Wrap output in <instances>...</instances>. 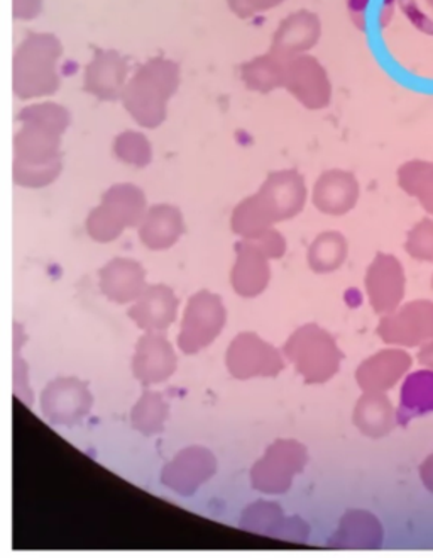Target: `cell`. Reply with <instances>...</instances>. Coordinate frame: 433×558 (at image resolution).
<instances>
[{"mask_svg":"<svg viewBox=\"0 0 433 558\" xmlns=\"http://www.w3.org/2000/svg\"><path fill=\"white\" fill-rule=\"evenodd\" d=\"M216 459L203 447H188L164 466L161 482L183 497H190L213 477Z\"/></svg>","mask_w":433,"mask_h":558,"instance_id":"7c38bea8","label":"cell"},{"mask_svg":"<svg viewBox=\"0 0 433 558\" xmlns=\"http://www.w3.org/2000/svg\"><path fill=\"white\" fill-rule=\"evenodd\" d=\"M285 0H227L228 9H231L240 20H249L259 12L270 11L283 4Z\"/></svg>","mask_w":433,"mask_h":558,"instance_id":"8d00e7d4","label":"cell"},{"mask_svg":"<svg viewBox=\"0 0 433 558\" xmlns=\"http://www.w3.org/2000/svg\"><path fill=\"white\" fill-rule=\"evenodd\" d=\"M322 35V23L316 12L297 11L277 26L271 50L292 58L317 47Z\"/></svg>","mask_w":433,"mask_h":558,"instance_id":"7402d4cb","label":"cell"},{"mask_svg":"<svg viewBox=\"0 0 433 558\" xmlns=\"http://www.w3.org/2000/svg\"><path fill=\"white\" fill-rule=\"evenodd\" d=\"M378 335L388 344L419 347L433 340L432 301H413L393 313L384 314L378 326Z\"/></svg>","mask_w":433,"mask_h":558,"instance_id":"ba28073f","label":"cell"},{"mask_svg":"<svg viewBox=\"0 0 433 558\" xmlns=\"http://www.w3.org/2000/svg\"><path fill=\"white\" fill-rule=\"evenodd\" d=\"M225 364L239 380L276 377L285 368L282 353L256 333L237 335L228 347Z\"/></svg>","mask_w":433,"mask_h":558,"instance_id":"52a82bcc","label":"cell"},{"mask_svg":"<svg viewBox=\"0 0 433 558\" xmlns=\"http://www.w3.org/2000/svg\"><path fill=\"white\" fill-rule=\"evenodd\" d=\"M285 88L308 111L327 108L332 100V84L327 70L317 58L297 54L288 58Z\"/></svg>","mask_w":433,"mask_h":558,"instance_id":"9c48e42d","label":"cell"},{"mask_svg":"<svg viewBox=\"0 0 433 558\" xmlns=\"http://www.w3.org/2000/svg\"><path fill=\"white\" fill-rule=\"evenodd\" d=\"M14 138V160L50 161L61 157L63 134L36 123H21Z\"/></svg>","mask_w":433,"mask_h":558,"instance_id":"484cf974","label":"cell"},{"mask_svg":"<svg viewBox=\"0 0 433 558\" xmlns=\"http://www.w3.org/2000/svg\"><path fill=\"white\" fill-rule=\"evenodd\" d=\"M20 123H36L65 134L72 124V116L66 108L57 102L30 104L17 114Z\"/></svg>","mask_w":433,"mask_h":558,"instance_id":"836d02e7","label":"cell"},{"mask_svg":"<svg viewBox=\"0 0 433 558\" xmlns=\"http://www.w3.org/2000/svg\"><path fill=\"white\" fill-rule=\"evenodd\" d=\"M63 47L50 33H30L21 43L12 63V88L17 99L30 100L53 96L60 88V63Z\"/></svg>","mask_w":433,"mask_h":558,"instance_id":"3957f363","label":"cell"},{"mask_svg":"<svg viewBox=\"0 0 433 558\" xmlns=\"http://www.w3.org/2000/svg\"><path fill=\"white\" fill-rule=\"evenodd\" d=\"M42 0H14V17L20 21L36 20L41 14Z\"/></svg>","mask_w":433,"mask_h":558,"instance_id":"60d3db41","label":"cell"},{"mask_svg":"<svg viewBox=\"0 0 433 558\" xmlns=\"http://www.w3.org/2000/svg\"><path fill=\"white\" fill-rule=\"evenodd\" d=\"M127 75L126 58L115 50H99L85 69L84 90L102 102H115L126 90Z\"/></svg>","mask_w":433,"mask_h":558,"instance_id":"4fadbf2b","label":"cell"},{"mask_svg":"<svg viewBox=\"0 0 433 558\" xmlns=\"http://www.w3.org/2000/svg\"><path fill=\"white\" fill-rule=\"evenodd\" d=\"M180 82L178 63L166 58H151L127 82L122 104L139 126L157 130L166 121L168 102L178 93Z\"/></svg>","mask_w":433,"mask_h":558,"instance_id":"7a4b0ae2","label":"cell"},{"mask_svg":"<svg viewBox=\"0 0 433 558\" xmlns=\"http://www.w3.org/2000/svg\"><path fill=\"white\" fill-rule=\"evenodd\" d=\"M307 184L297 170L270 173L255 195L237 204L232 213L231 228L244 240H256L273 230L276 222L288 221L304 210Z\"/></svg>","mask_w":433,"mask_h":558,"instance_id":"6da1fadb","label":"cell"},{"mask_svg":"<svg viewBox=\"0 0 433 558\" xmlns=\"http://www.w3.org/2000/svg\"><path fill=\"white\" fill-rule=\"evenodd\" d=\"M114 155L122 163L146 169L152 161V145L145 134L127 130L115 138Z\"/></svg>","mask_w":433,"mask_h":558,"instance_id":"d6a6232c","label":"cell"},{"mask_svg":"<svg viewBox=\"0 0 433 558\" xmlns=\"http://www.w3.org/2000/svg\"><path fill=\"white\" fill-rule=\"evenodd\" d=\"M349 245L338 231H325L313 240L308 248L307 260L316 274H332L347 260Z\"/></svg>","mask_w":433,"mask_h":558,"instance_id":"f1b7e54d","label":"cell"},{"mask_svg":"<svg viewBox=\"0 0 433 558\" xmlns=\"http://www.w3.org/2000/svg\"><path fill=\"white\" fill-rule=\"evenodd\" d=\"M361 187L354 173L347 170H327L313 187V204L323 215L344 216L358 204Z\"/></svg>","mask_w":433,"mask_h":558,"instance_id":"ac0fdd59","label":"cell"},{"mask_svg":"<svg viewBox=\"0 0 433 558\" xmlns=\"http://www.w3.org/2000/svg\"><path fill=\"white\" fill-rule=\"evenodd\" d=\"M107 215L121 228H136L148 213V203L141 187L134 184H115L103 192L102 203Z\"/></svg>","mask_w":433,"mask_h":558,"instance_id":"d4e9b609","label":"cell"},{"mask_svg":"<svg viewBox=\"0 0 433 558\" xmlns=\"http://www.w3.org/2000/svg\"><path fill=\"white\" fill-rule=\"evenodd\" d=\"M63 170V157L50 161H17L14 160L12 177L21 187L42 189L57 182Z\"/></svg>","mask_w":433,"mask_h":558,"instance_id":"1f68e13d","label":"cell"},{"mask_svg":"<svg viewBox=\"0 0 433 558\" xmlns=\"http://www.w3.org/2000/svg\"><path fill=\"white\" fill-rule=\"evenodd\" d=\"M91 399L87 384L82 380L57 379L42 390L41 410L53 425L73 426L90 413Z\"/></svg>","mask_w":433,"mask_h":558,"instance_id":"8fae6325","label":"cell"},{"mask_svg":"<svg viewBox=\"0 0 433 558\" xmlns=\"http://www.w3.org/2000/svg\"><path fill=\"white\" fill-rule=\"evenodd\" d=\"M87 233L91 240L99 241V243H111L124 233V228H121L111 216L107 215L103 207L99 206L91 209L88 215Z\"/></svg>","mask_w":433,"mask_h":558,"instance_id":"d590c367","label":"cell"},{"mask_svg":"<svg viewBox=\"0 0 433 558\" xmlns=\"http://www.w3.org/2000/svg\"><path fill=\"white\" fill-rule=\"evenodd\" d=\"M168 414H170V405H168L166 399L160 392L146 390L143 398L134 405L131 423H133V428L143 435H158L164 429Z\"/></svg>","mask_w":433,"mask_h":558,"instance_id":"4dcf8cb0","label":"cell"},{"mask_svg":"<svg viewBox=\"0 0 433 558\" xmlns=\"http://www.w3.org/2000/svg\"><path fill=\"white\" fill-rule=\"evenodd\" d=\"M178 298L175 291L163 283L149 286L129 310V318L146 333H163L175 323Z\"/></svg>","mask_w":433,"mask_h":558,"instance_id":"2e32d148","label":"cell"},{"mask_svg":"<svg viewBox=\"0 0 433 558\" xmlns=\"http://www.w3.org/2000/svg\"><path fill=\"white\" fill-rule=\"evenodd\" d=\"M420 477H422L423 486L433 493V453L426 457L425 462L420 466Z\"/></svg>","mask_w":433,"mask_h":558,"instance_id":"b9f144b4","label":"cell"},{"mask_svg":"<svg viewBox=\"0 0 433 558\" xmlns=\"http://www.w3.org/2000/svg\"><path fill=\"white\" fill-rule=\"evenodd\" d=\"M139 228V238L146 248L161 252L172 248L185 233V219L182 210L172 204H158L149 207Z\"/></svg>","mask_w":433,"mask_h":558,"instance_id":"603a6c76","label":"cell"},{"mask_svg":"<svg viewBox=\"0 0 433 558\" xmlns=\"http://www.w3.org/2000/svg\"><path fill=\"white\" fill-rule=\"evenodd\" d=\"M307 462L308 451L300 441L276 440L252 466V487L259 493H288L293 478L304 471Z\"/></svg>","mask_w":433,"mask_h":558,"instance_id":"8992f818","label":"cell"},{"mask_svg":"<svg viewBox=\"0 0 433 558\" xmlns=\"http://www.w3.org/2000/svg\"><path fill=\"white\" fill-rule=\"evenodd\" d=\"M396 423L395 408L384 392H364L354 410V425L369 438L388 436Z\"/></svg>","mask_w":433,"mask_h":558,"instance_id":"cb8c5ba5","label":"cell"},{"mask_svg":"<svg viewBox=\"0 0 433 558\" xmlns=\"http://www.w3.org/2000/svg\"><path fill=\"white\" fill-rule=\"evenodd\" d=\"M288 57L270 50V53L252 58L240 66V81L252 93L270 94L285 87V72Z\"/></svg>","mask_w":433,"mask_h":558,"instance_id":"4316f807","label":"cell"},{"mask_svg":"<svg viewBox=\"0 0 433 558\" xmlns=\"http://www.w3.org/2000/svg\"><path fill=\"white\" fill-rule=\"evenodd\" d=\"M419 362L423 367L433 371V340H430L429 343L422 344V349H420L419 352Z\"/></svg>","mask_w":433,"mask_h":558,"instance_id":"7bdbcfd3","label":"cell"},{"mask_svg":"<svg viewBox=\"0 0 433 558\" xmlns=\"http://www.w3.org/2000/svg\"><path fill=\"white\" fill-rule=\"evenodd\" d=\"M407 289L404 265L389 253H378L366 271V292L369 303L378 314L398 310Z\"/></svg>","mask_w":433,"mask_h":558,"instance_id":"30bf717a","label":"cell"},{"mask_svg":"<svg viewBox=\"0 0 433 558\" xmlns=\"http://www.w3.org/2000/svg\"><path fill=\"white\" fill-rule=\"evenodd\" d=\"M252 241L264 252V255H267L270 260H277V258H282V256L285 255V236H283L280 231L274 230V228Z\"/></svg>","mask_w":433,"mask_h":558,"instance_id":"74e56055","label":"cell"},{"mask_svg":"<svg viewBox=\"0 0 433 558\" xmlns=\"http://www.w3.org/2000/svg\"><path fill=\"white\" fill-rule=\"evenodd\" d=\"M27 367L24 360L20 356V350H15L14 359V390L15 396L24 402V404L33 405V390L27 384Z\"/></svg>","mask_w":433,"mask_h":558,"instance_id":"f35d334b","label":"cell"},{"mask_svg":"<svg viewBox=\"0 0 433 558\" xmlns=\"http://www.w3.org/2000/svg\"><path fill=\"white\" fill-rule=\"evenodd\" d=\"M432 286H433V279H432Z\"/></svg>","mask_w":433,"mask_h":558,"instance_id":"ee69618b","label":"cell"},{"mask_svg":"<svg viewBox=\"0 0 433 558\" xmlns=\"http://www.w3.org/2000/svg\"><path fill=\"white\" fill-rule=\"evenodd\" d=\"M178 359L163 333H146L137 343L133 374L143 386L164 383L175 374Z\"/></svg>","mask_w":433,"mask_h":558,"instance_id":"5bb4252c","label":"cell"},{"mask_svg":"<svg viewBox=\"0 0 433 558\" xmlns=\"http://www.w3.org/2000/svg\"><path fill=\"white\" fill-rule=\"evenodd\" d=\"M100 291L115 304L136 303L146 291V271L131 258H114L100 270Z\"/></svg>","mask_w":433,"mask_h":558,"instance_id":"d6986e66","label":"cell"},{"mask_svg":"<svg viewBox=\"0 0 433 558\" xmlns=\"http://www.w3.org/2000/svg\"><path fill=\"white\" fill-rule=\"evenodd\" d=\"M398 185L405 194L419 199L420 206L433 216V163L410 160L398 169Z\"/></svg>","mask_w":433,"mask_h":558,"instance_id":"f546056e","label":"cell"},{"mask_svg":"<svg viewBox=\"0 0 433 558\" xmlns=\"http://www.w3.org/2000/svg\"><path fill=\"white\" fill-rule=\"evenodd\" d=\"M405 250L415 260L433 262V219H423L408 231Z\"/></svg>","mask_w":433,"mask_h":558,"instance_id":"e575fe53","label":"cell"},{"mask_svg":"<svg viewBox=\"0 0 433 558\" xmlns=\"http://www.w3.org/2000/svg\"><path fill=\"white\" fill-rule=\"evenodd\" d=\"M227 311L221 295L210 291H200L188 299L183 314L178 347L183 353L195 355L207 349L224 329Z\"/></svg>","mask_w":433,"mask_h":558,"instance_id":"5b68a950","label":"cell"},{"mask_svg":"<svg viewBox=\"0 0 433 558\" xmlns=\"http://www.w3.org/2000/svg\"><path fill=\"white\" fill-rule=\"evenodd\" d=\"M286 359L295 365L307 384L331 380L343 362L334 337L317 325H305L286 341L283 349Z\"/></svg>","mask_w":433,"mask_h":558,"instance_id":"277c9868","label":"cell"},{"mask_svg":"<svg viewBox=\"0 0 433 558\" xmlns=\"http://www.w3.org/2000/svg\"><path fill=\"white\" fill-rule=\"evenodd\" d=\"M270 258L252 240L236 245V264L232 267V288L240 298L251 299L267 291L270 283Z\"/></svg>","mask_w":433,"mask_h":558,"instance_id":"e0dca14e","label":"cell"},{"mask_svg":"<svg viewBox=\"0 0 433 558\" xmlns=\"http://www.w3.org/2000/svg\"><path fill=\"white\" fill-rule=\"evenodd\" d=\"M371 2L373 0H347V11H349L350 21L356 24L358 29H366V26H368Z\"/></svg>","mask_w":433,"mask_h":558,"instance_id":"ab89813d","label":"cell"},{"mask_svg":"<svg viewBox=\"0 0 433 558\" xmlns=\"http://www.w3.org/2000/svg\"><path fill=\"white\" fill-rule=\"evenodd\" d=\"M384 532L374 514L352 509L344 514L337 532L329 539V547L341 550H376L383 545Z\"/></svg>","mask_w":433,"mask_h":558,"instance_id":"44dd1931","label":"cell"},{"mask_svg":"<svg viewBox=\"0 0 433 558\" xmlns=\"http://www.w3.org/2000/svg\"><path fill=\"white\" fill-rule=\"evenodd\" d=\"M430 413H433V372H415L401 387L396 420L398 425L407 426L415 417Z\"/></svg>","mask_w":433,"mask_h":558,"instance_id":"83f0119b","label":"cell"},{"mask_svg":"<svg viewBox=\"0 0 433 558\" xmlns=\"http://www.w3.org/2000/svg\"><path fill=\"white\" fill-rule=\"evenodd\" d=\"M411 356L404 350H381L359 365L356 380L364 392H386L410 371Z\"/></svg>","mask_w":433,"mask_h":558,"instance_id":"ffe728a7","label":"cell"},{"mask_svg":"<svg viewBox=\"0 0 433 558\" xmlns=\"http://www.w3.org/2000/svg\"><path fill=\"white\" fill-rule=\"evenodd\" d=\"M239 526L256 535L286 539V542H307L308 526L300 518H285V512L274 502L259 501L243 512Z\"/></svg>","mask_w":433,"mask_h":558,"instance_id":"9a60e30c","label":"cell"}]
</instances>
